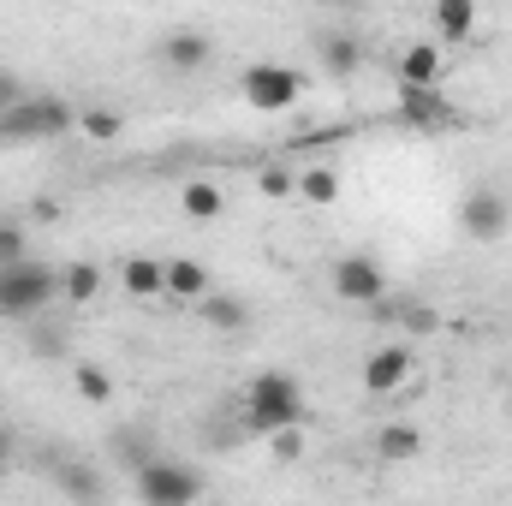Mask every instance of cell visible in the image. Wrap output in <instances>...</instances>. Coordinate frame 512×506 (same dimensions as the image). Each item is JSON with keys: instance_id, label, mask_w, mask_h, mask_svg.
Here are the masks:
<instances>
[{"instance_id": "obj_1", "label": "cell", "mask_w": 512, "mask_h": 506, "mask_svg": "<svg viewBox=\"0 0 512 506\" xmlns=\"http://www.w3.org/2000/svg\"><path fill=\"white\" fill-rule=\"evenodd\" d=\"M286 423H304V387L286 376V370H262L245 387V429L251 435H274Z\"/></svg>"}, {"instance_id": "obj_2", "label": "cell", "mask_w": 512, "mask_h": 506, "mask_svg": "<svg viewBox=\"0 0 512 506\" xmlns=\"http://www.w3.org/2000/svg\"><path fill=\"white\" fill-rule=\"evenodd\" d=\"M54 298H60V268H48V262H36V256L0 268V316L30 322V316H42Z\"/></svg>"}, {"instance_id": "obj_3", "label": "cell", "mask_w": 512, "mask_h": 506, "mask_svg": "<svg viewBox=\"0 0 512 506\" xmlns=\"http://www.w3.org/2000/svg\"><path fill=\"white\" fill-rule=\"evenodd\" d=\"M78 131V108H66L60 96H18L0 114V143H48Z\"/></svg>"}, {"instance_id": "obj_4", "label": "cell", "mask_w": 512, "mask_h": 506, "mask_svg": "<svg viewBox=\"0 0 512 506\" xmlns=\"http://www.w3.org/2000/svg\"><path fill=\"white\" fill-rule=\"evenodd\" d=\"M131 489H137V501H149V506H191V501H203L209 483H203V471L149 453V459L131 471Z\"/></svg>"}, {"instance_id": "obj_5", "label": "cell", "mask_w": 512, "mask_h": 506, "mask_svg": "<svg viewBox=\"0 0 512 506\" xmlns=\"http://www.w3.org/2000/svg\"><path fill=\"white\" fill-rule=\"evenodd\" d=\"M459 233L477 239V245H501L512 233V197L501 185H471L459 197Z\"/></svg>"}, {"instance_id": "obj_6", "label": "cell", "mask_w": 512, "mask_h": 506, "mask_svg": "<svg viewBox=\"0 0 512 506\" xmlns=\"http://www.w3.org/2000/svg\"><path fill=\"white\" fill-rule=\"evenodd\" d=\"M239 96L251 102L256 114H286L304 96V72L298 66H280V60H256V66H245V78H239Z\"/></svg>"}, {"instance_id": "obj_7", "label": "cell", "mask_w": 512, "mask_h": 506, "mask_svg": "<svg viewBox=\"0 0 512 506\" xmlns=\"http://www.w3.org/2000/svg\"><path fill=\"white\" fill-rule=\"evenodd\" d=\"M328 280H334V292H340L346 304H382V298H387V268H382L370 251L340 256Z\"/></svg>"}, {"instance_id": "obj_8", "label": "cell", "mask_w": 512, "mask_h": 506, "mask_svg": "<svg viewBox=\"0 0 512 506\" xmlns=\"http://www.w3.org/2000/svg\"><path fill=\"white\" fill-rule=\"evenodd\" d=\"M441 72H447L441 42H405V48L393 54V84H399V90H435Z\"/></svg>"}, {"instance_id": "obj_9", "label": "cell", "mask_w": 512, "mask_h": 506, "mask_svg": "<svg viewBox=\"0 0 512 506\" xmlns=\"http://www.w3.org/2000/svg\"><path fill=\"white\" fill-rule=\"evenodd\" d=\"M399 120L411 131H453V102L435 90H399Z\"/></svg>"}, {"instance_id": "obj_10", "label": "cell", "mask_w": 512, "mask_h": 506, "mask_svg": "<svg viewBox=\"0 0 512 506\" xmlns=\"http://www.w3.org/2000/svg\"><path fill=\"white\" fill-rule=\"evenodd\" d=\"M405 376H411V352L405 346H376L370 358H364V393H399L405 387Z\"/></svg>"}, {"instance_id": "obj_11", "label": "cell", "mask_w": 512, "mask_h": 506, "mask_svg": "<svg viewBox=\"0 0 512 506\" xmlns=\"http://www.w3.org/2000/svg\"><path fill=\"white\" fill-rule=\"evenodd\" d=\"M161 60L173 72H203L215 60V42H209V30H167L161 36Z\"/></svg>"}, {"instance_id": "obj_12", "label": "cell", "mask_w": 512, "mask_h": 506, "mask_svg": "<svg viewBox=\"0 0 512 506\" xmlns=\"http://www.w3.org/2000/svg\"><path fill=\"white\" fill-rule=\"evenodd\" d=\"M429 18H435V42H447V48L477 36V0H435Z\"/></svg>"}, {"instance_id": "obj_13", "label": "cell", "mask_w": 512, "mask_h": 506, "mask_svg": "<svg viewBox=\"0 0 512 506\" xmlns=\"http://www.w3.org/2000/svg\"><path fill=\"white\" fill-rule=\"evenodd\" d=\"M197 316H203V322H209L215 334H239V328L251 322L245 298H233V292H215V286H209V292L197 298Z\"/></svg>"}, {"instance_id": "obj_14", "label": "cell", "mask_w": 512, "mask_h": 506, "mask_svg": "<svg viewBox=\"0 0 512 506\" xmlns=\"http://www.w3.org/2000/svg\"><path fill=\"white\" fill-rule=\"evenodd\" d=\"M316 54H322V66H328V78H352V72L364 66V48H358L352 30H328V36L316 42Z\"/></svg>"}, {"instance_id": "obj_15", "label": "cell", "mask_w": 512, "mask_h": 506, "mask_svg": "<svg viewBox=\"0 0 512 506\" xmlns=\"http://www.w3.org/2000/svg\"><path fill=\"white\" fill-rule=\"evenodd\" d=\"M120 286H126L131 298H161V292H167V262H155V256H126V262H120Z\"/></svg>"}, {"instance_id": "obj_16", "label": "cell", "mask_w": 512, "mask_h": 506, "mask_svg": "<svg viewBox=\"0 0 512 506\" xmlns=\"http://www.w3.org/2000/svg\"><path fill=\"white\" fill-rule=\"evenodd\" d=\"M209 286H215V280H209V268H203L197 256H173V262H167V298H185V304H197Z\"/></svg>"}, {"instance_id": "obj_17", "label": "cell", "mask_w": 512, "mask_h": 506, "mask_svg": "<svg viewBox=\"0 0 512 506\" xmlns=\"http://www.w3.org/2000/svg\"><path fill=\"white\" fill-rule=\"evenodd\" d=\"M96 292H102V268H96V262H84V256H78V262H66V268H60V298H66L72 310H84Z\"/></svg>"}, {"instance_id": "obj_18", "label": "cell", "mask_w": 512, "mask_h": 506, "mask_svg": "<svg viewBox=\"0 0 512 506\" xmlns=\"http://www.w3.org/2000/svg\"><path fill=\"white\" fill-rule=\"evenodd\" d=\"M179 209H185L191 221H221V215H227V197H221L215 179H191V185L179 191Z\"/></svg>"}, {"instance_id": "obj_19", "label": "cell", "mask_w": 512, "mask_h": 506, "mask_svg": "<svg viewBox=\"0 0 512 506\" xmlns=\"http://www.w3.org/2000/svg\"><path fill=\"white\" fill-rule=\"evenodd\" d=\"M298 197H304L310 209H334V203H340V173L322 167V161L304 167V173H298Z\"/></svg>"}, {"instance_id": "obj_20", "label": "cell", "mask_w": 512, "mask_h": 506, "mask_svg": "<svg viewBox=\"0 0 512 506\" xmlns=\"http://www.w3.org/2000/svg\"><path fill=\"white\" fill-rule=\"evenodd\" d=\"M423 453V435L411 429V423H387L382 435H376V459L382 465H399V459H417Z\"/></svg>"}, {"instance_id": "obj_21", "label": "cell", "mask_w": 512, "mask_h": 506, "mask_svg": "<svg viewBox=\"0 0 512 506\" xmlns=\"http://www.w3.org/2000/svg\"><path fill=\"white\" fill-rule=\"evenodd\" d=\"M72 387H78L90 405H114V376H108L96 358H78V364H72Z\"/></svg>"}, {"instance_id": "obj_22", "label": "cell", "mask_w": 512, "mask_h": 506, "mask_svg": "<svg viewBox=\"0 0 512 506\" xmlns=\"http://www.w3.org/2000/svg\"><path fill=\"white\" fill-rule=\"evenodd\" d=\"M54 483H60L72 501H102V477H96L90 465H78V459H66V465L54 471Z\"/></svg>"}, {"instance_id": "obj_23", "label": "cell", "mask_w": 512, "mask_h": 506, "mask_svg": "<svg viewBox=\"0 0 512 506\" xmlns=\"http://www.w3.org/2000/svg\"><path fill=\"white\" fill-rule=\"evenodd\" d=\"M78 131H84L90 143H120L126 120H120V108H84V114H78Z\"/></svg>"}, {"instance_id": "obj_24", "label": "cell", "mask_w": 512, "mask_h": 506, "mask_svg": "<svg viewBox=\"0 0 512 506\" xmlns=\"http://www.w3.org/2000/svg\"><path fill=\"white\" fill-rule=\"evenodd\" d=\"M24 328H30V352L36 358H66V328H48L42 316H30Z\"/></svg>"}, {"instance_id": "obj_25", "label": "cell", "mask_w": 512, "mask_h": 506, "mask_svg": "<svg viewBox=\"0 0 512 506\" xmlns=\"http://www.w3.org/2000/svg\"><path fill=\"white\" fill-rule=\"evenodd\" d=\"M262 441H268V453H274L280 465L304 459V423H286V429H274V435H262Z\"/></svg>"}, {"instance_id": "obj_26", "label": "cell", "mask_w": 512, "mask_h": 506, "mask_svg": "<svg viewBox=\"0 0 512 506\" xmlns=\"http://www.w3.org/2000/svg\"><path fill=\"white\" fill-rule=\"evenodd\" d=\"M24 256H30L24 221H0V268H6V262H24Z\"/></svg>"}, {"instance_id": "obj_27", "label": "cell", "mask_w": 512, "mask_h": 506, "mask_svg": "<svg viewBox=\"0 0 512 506\" xmlns=\"http://www.w3.org/2000/svg\"><path fill=\"white\" fill-rule=\"evenodd\" d=\"M256 191H262V197H298V173H286V167H262V173H256Z\"/></svg>"}, {"instance_id": "obj_28", "label": "cell", "mask_w": 512, "mask_h": 506, "mask_svg": "<svg viewBox=\"0 0 512 506\" xmlns=\"http://www.w3.org/2000/svg\"><path fill=\"white\" fill-rule=\"evenodd\" d=\"M114 453H126V459H120V465H126V471H137V465H143V459H149V453H155V447H149V441H143V435H137V429H126V435H114Z\"/></svg>"}, {"instance_id": "obj_29", "label": "cell", "mask_w": 512, "mask_h": 506, "mask_svg": "<svg viewBox=\"0 0 512 506\" xmlns=\"http://www.w3.org/2000/svg\"><path fill=\"white\" fill-rule=\"evenodd\" d=\"M18 96H24V90H18V72H6V66H0V114H6Z\"/></svg>"}, {"instance_id": "obj_30", "label": "cell", "mask_w": 512, "mask_h": 506, "mask_svg": "<svg viewBox=\"0 0 512 506\" xmlns=\"http://www.w3.org/2000/svg\"><path fill=\"white\" fill-rule=\"evenodd\" d=\"M322 6H352V0H322Z\"/></svg>"}, {"instance_id": "obj_31", "label": "cell", "mask_w": 512, "mask_h": 506, "mask_svg": "<svg viewBox=\"0 0 512 506\" xmlns=\"http://www.w3.org/2000/svg\"><path fill=\"white\" fill-rule=\"evenodd\" d=\"M0 453H6V435H0Z\"/></svg>"}]
</instances>
